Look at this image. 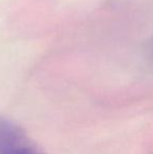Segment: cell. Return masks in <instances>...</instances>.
<instances>
[{"instance_id": "1", "label": "cell", "mask_w": 153, "mask_h": 154, "mask_svg": "<svg viewBox=\"0 0 153 154\" xmlns=\"http://www.w3.org/2000/svg\"><path fill=\"white\" fill-rule=\"evenodd\" d=\"M0 154H44L23 131L8 119L0 116Z\"/></svg>"}]
</instances>
